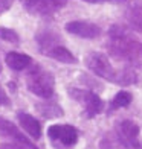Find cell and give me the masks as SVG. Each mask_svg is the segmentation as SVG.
Returning <instances> with one entry per match:
<instances>
[{
	"label": "cell",
	"mask_w": 142,
	"mask_h": 149,
	"mask_svg": "<svg viewBox=\"0 0 142 149\" xmlns=\"http://www.w3.org/2000/svg\"><path fill=\"white\" fill-rule=\"evenodd\" d=\"M105 46L113 59L131 67H139L142 64V43L134 38L124 26H110Z\"/></svg>",
	"instance_id": "obj_1"
},
{
	"label": "cell",
	"mask_w": 142,
	"mask_h": 149,
	"mask_svg": "<svg viewBox=\"0 0 142 149\" xmlns=\"http://www.w3.org/2000/svg\"><path fill=\"white\" fill-rule=\"evenodd\" d=\"M26 88L37 97L52 99L55 96V78L41 65H34L26 73Z\"/></svg>",
	"instance_id": "obj_2"
},
{
	"label": "cell",
	"mask_w": 142,
	"mask_h": 149,
	"mask_svg": "<svg viewBox=\"0 0 142 149\" xmlns=\"http://www.w3.org/2000/svg\"><path fill=\"white\" fill-rule=\"evenodd\" d=\"M84 63L93 74H96L98 78H103L104 81L116 84L118 82V76H119V70H116L110 63V58L105 53L101 52H90L89 55H86Z\"/></svg>",
	"instance_id": "obj_3"
},
{
	"label": "cell",
	"mask_w": 142,
	"mask_h": 149,
	"mask_svg": "<svg viewBox=\"0 0 142 149\" xmlns=\"http://www.w3.org/2000/svg\"><path fill=\"white\" fill-rule=\"evenodd\" d=\"M67 93H69V96L73 100H77L78 104H81V107H83V110H84V116L87 119H93L95 116H98V114L103 113L104 102L95 91L87 90V88L69 87Z\"/></svg>",
	"instance_id": "obj_4"
},
{
	"label": "cell",
	"mask_w": 142,
	"mask_h": 149,
	"mask_svg": "<svg viewBox=\"0 0 142 149\" xmlns=\"http://www.w3.org/2000/svg\"><path fill=\"white\" fill-rule=\"evenodd\" d=\"M115 135H116L118 143L124 149H142L141 128L136 122L130 119L119 120L115 125Z\"/></svg>",
	"instance_id": "obj_5"
},
{
	"label": "cell",
	"mask_w": 142,
	"mask_h": 149,
	"mask_svg": "<svg viewBox=\"0 0 142 149\" xmlns=\"http://www.w3.org/2000/svg\"><path fill=\"white\" fill-rule=\"evenodd\" d=\"M47 137L57 146L61 148H73L78 143L79 131L73 125L67 123H55L47 128Z\"/></svg>",
	"instance_id": "obj_6"
},
{
	"label": "cell",
	"mask_w": 142,
	"mask_h": 149,
	"mask_svg": "<svg viewBox=\"0 0 142 149\" xmlns=\"http://www.w3.org/2000/svg\"><path fill=\"white\" fill-rule=\"evenodd\" d=\"M20 3L31 15L49 17L63 9L67 0H20Z\"/></svg>",
	"instance_id": "obj_7"
},
{
	"label": "cell",
	"mask_w": 142,
	"mask_h": 149,
	"mask_svg": "<svg viewBox=\"0 0 142 149\" xmlns=\"http://www.w3.org/2000/svg\"><path fill=\"white\" fill-rule=\"evenodd\" d=\"M64 29L67 33L75 35L83 40H95L101 35V28L96 23L86 22V20H73V22L66 23Z\"/></svg>",
	"instance_id": "obj_8"
},
{
	"label": "cell",
	"mask_w": 142,
	"mask_h": 149,
	"mask_svg": "<svg viewBox=\"0 0 142 149\" xmlns=\"http://www.w3.org/2000/svg\"><path fill=\"white\" fill-rule=\"evenodd\" d=\"M17 120H18L20 126L23 128V131L28 134L31 139L38 140L41 137V123H40L32 114L25 113V111H18L17 113Z\"/></svg>",
	"instance_id": "obj_9"
},
{
	"label": "cell",
	"mask_w": 142,
	"mask_h": 149,
	"mask_svg": "<svg viewBox=\"0 0 142 149\" xmlns=\"http://www.w3.org/2000/svg\"><path fill=\"white\" fill-rule=\"evenodd\" d=\"M128 28L142 33V0H133L125 11Z\"/></svg>",
	"instance_id": "obj_10"
},
{
	"label": "cell",
	"mask_w": 142,
	"mask_h": 149,
	"mask_svg": "<svg viewBox=\"0 0 142 149\" xmlns=\"http://www.w3.org/2000/svg\"><path fill=\"white\" fill-rule=\"evenodd\" d=\"M35 41L38 44L40 52L44 55V53L49 49H52L53 46L60 44V37H58V33L53 32L52 29H41L35 33Z\"/></svg>",
	"instance_id": "obj_11"
},
{
	"label": "cell",
	"mask_w": 142,
	"mask_h": 149,
	"mask_svg": "<svg viewBox=\"0 0 142 149\" xmlns=\"http://www.w3.org/2000/svg\"><path fill=\"white\" fill-rule=\"evenodd\" d=\"M5 63L11 70L22 72V70H26L29 65H32V58L29 55H26V53L8 52L5 56Z\"/></svg>",
	"instance_id": "obj_12"
},
{
	"label": "cell",
	"mask_w": 142,
	"mask_h": 149,
	"mask_svg": "<svg viewBox=\"0 0 142 149\" xmlns=\"http://www.w3.org/2000/svg\"><path fill=\"white\" fill-rule=\"evenodd\" d=\"M35 110L40 113V116L43 119H60L64 116V111L61 105H58L57 102H53L51 99H44V102L35 104Z\"/></svg>",
	"instance_id": "obj_13"
},
{
	"label": "cell",
	"mask_w": 142,
	"mask_h": 149,
	"mask_svg": "<svg viewBox=\"0 0 142 149\" xmlns=\"http://www.w3.org/2000/svg\"><path fill=\"white\" fill-rule=\"evenodd\" d=\"M44 55L58 61V63H61V64H75L77 63V56L73 55L66 46H61V44L53 46L52 49H49L44 53Z\"/></svg>",
	"instance_id": "obj_14"
},
{
	"label": "cell",
	"mask_w": 142,
	"mask_h": 149,
	"mask_svg": "<svg viewBox=\"0 0 142 149\" xmlns=\"http://www.w3.org/2000/svg\"><path fill=\"white\" fill-rule=\"evenodd\" d=\"M131 100H133V94L130 91H127V90L118 91L113 96V99L110 100V104H109V113H113V111L119 110V108L128 107L131 104Z\"/></svg>",
	"instance_id": "obj_15"
},
{
	"label": "cell",
	"mask_w": 142,
	"mask_h": 149,
	"mask_svg": "<svg viewBox=\"0 0 142 149\" xmlns=\"http://www.w3.org/2000/svg\"><path fill=\"white\" fill-rule=\"evenodd\" d=\"M22 132L17 128L15 123H12L11 120H8L6 117H2L0 116V137H6V139H15L17 135Z\"/></svg>",
	"instance_id": "obj_16"
},
{
	"label": "cell",
	"mask_w": 142,
	"mask_h": 149,
	"mask_svg": "<svg viewBox=\"0 0 142 149\" xmlns=\"http://www.w3.org/2000/svg\"><path fill=\"white\" fill-rule=\"evenodd\" d=\"M0 40H3L6 43H11V44H18L20 43V37L14 29L2 28V26H0Z\"/></svg>",
	"instance_id": "obj_17"
},
{
	"label": "cell",
	"mask_w": 142,
	"mask_h": 149,
	"mask_svg": "<svg viewBox=\"0 0 142 149\" xmlns=\"http://www.w3.org/2000/svg\"><path fill=\"white\" fill-rule=\"evenodd\" d=\"M11 141H15V143H17L20 148H22V149H38V148L34 145L28 137H26L23 132H22V134H18L17 137H15L14 140H11Z\"/></svg>",
	"instance_id": "obj_18"
},
{
	"label": "cell",
	"mask_w": 142,
	"mask_h": 149,
	"mask_svg": "<svg viewBox=\"0 0 142 149\" xmlns=\"http://www.w3.org/2000/svg\"><path fill=\"white\" fill-rule=\"evenodd\" d=\"M12 6V0H0V15Z\"/></svg>",
	"instance_id": "obj_19"
},
{
	"label": "cell",
	"mask_w": 142,
	"mask_h": 149,
	"mask_svg": "<svg viewBox=\"0 0 142 149\" xmlns=\"http://www.w3.org/2000/svg\"><path fill=\"white\" fill-rule=\"evenodd\" d=\"M3 105H9V97H8V94L3 91L2 87H0V107H3Z\"/></svg>",
	"instance_id": "obj_20"
},
{
	"label": "cell",
	"mask_w": 142,
	"mask_h": 149,
	"mask_svg": "<svg viewBox=\"0 0 142 149\" xmlns=\"http://www.w3.org/2000/svg\"><path fill=\"white\" fill-rule=\"evenodd\" d=\"M0 149H22L15 141H11V143H3L2 146H0Z\"/></svg>",
	"instance_id": "obj_21"
},
{
	"label": "cell",
	"mask_w": 142,
	"mask_h": 149,
	"mask_svg": "<svg viewBox=\"0 0 142 149\" xmlns=\"http://www.w3.org/2000/svg\"><path fill=\"white\" fill-rule=\"evenodd\" d=\"M83 2H86V3H104V2H110V0H83ZM116 2V0H115Z\"/></svg>",
	"instance_id": "obj_22"
},
{
	"label": "cell",
	"mask_w": 142,
	"mask_h": 149,
	"mask_svg": "<svg viewBox=\"0 0 142 149\" xmlns=\"http://www.w3.org/2000/svg\"><path fill=\"white\" fill-rule=\"evenodd\" d=\"M0 73H2V59H0Z\"/></svg>",
	"instance_id": "obj_23"
}]
</instances>
